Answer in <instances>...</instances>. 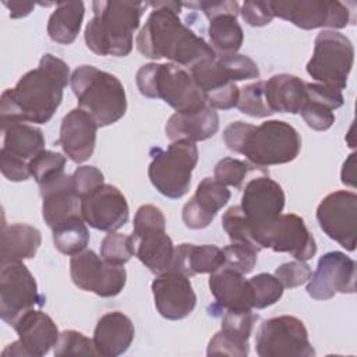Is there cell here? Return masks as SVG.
I'll return each mask as SVG.
<instances>
[{
	"instance_id": "cell-29",
	"label": "cell",
	"mask_w": 357,
	"mask_h": 357,
	"mask_svg": "<svg viewBox=\"0 0 357 357\" xmlns=\"http://www.w3.org/2000/svg\"><path fill=\"white\" fill-rule=\"evenodd\" d=\"M265 99L272 113L300 112L305 102V82L291 74H276L265 81Z\"/></svg>"
},
{
	"instance_id": "cell-19",
	"label": "cell",
	"mask_w": 357,
	"mask_h": 357,
	"mask_svg": "<svg viewBox=\"0 0 357 357\" xmlns=\"http://www.w3.org/2000/svg\"><path fill=\"white\" fill-rule=\"evenodd\" d=\"M151 289L155 307L166 319H183L188 317L197 305V296L190 278L181 272L170 269L158 275Z\"/></svg>"
},
{
	"instance_id": "cell-6",
	"label": "cell",
	"mask_w": 357,
	"mask_h": 357,
	"mask_svg": "<svg viewBox=\"0 0 357 357\" xmlns=\"http://www.w3.org/2000/svg\"><path fill=\"white\" fill-rule=\"evenodd\" d=\"M131 243L134 255L155 275L172 269L174 244L166 233V218L160 208L145 204L134 216Z\"/></svg>"
},
{
	"instance_id": "cell-5",
	"label": "cell",
	"mask_w": 357,
	"mask_h": 357,
	"mask_svg": "<svg viewBox=\"0 0 357 357\" xmlns=\"http://www.w3.org/2000/svg\"><path fill=\"white\" fill-rule=\"evenodd\" d=\"M135 82L144 96L162 99L177 113H192L208 106L191 73L173 63L144 64L137 71Z\"/></svg>"
},
{
	"instance_id": "cell-17",
	"label": "cell",
	"mask_w": 357,
	"mask_h": 357,
	"mask_svg": "<svg viewBox=\"0 0 357 357\" xmlns=\"http://www.w3.org/2000/svg\"><path fill=\"white\" fill-rule=\"evenodd\" d=\"M128 204L112 184H100L81 198V216L86 225L102 231H117L128 222Z\"/></svg>"
},
{
	"instance_id": "cell-40",
	"label": "cell",
	"mask_w": 357,
	"mask_h": 357,
	"mask_svg": "<svg viewBox=\"0 0 357 357\" xmlns=\"http://www.w3.org/2000/svg\"><path fill=\"white\" fill-rule=\"evenodd\" d=\"M222 251L225 257L223 266L243 275L252 272L257 264V255L259 252L254 247L244 243H230L229 245L222 248Z\"/></svg>"
},
{
	"instance_id": "cell-46",
	"label": "cell",
	"mask_w": 357,
	"mask_h": 357,
	"mask_svg": "<svg viewBox=\"0 0 357 357\" xmlns=\"http://www.w3.org/2000/svg\"><path fill=\"white\" fill-rule=\"evenodd\" d=\"M222 317V328L223 331L236 335L241 339L248 340L251 336L252 325L257 319L252 310L250 311H223Z\"/></svg>"
},
{
	"instance_id": "cell-33",
	"label": "cell",
	"mask_w": 357,
	"mask_h": 357,
	"mask_svg": "<svg viewBox=\"0 0 357 357\" xmlns=\"http://www.w3.org/2000/svg\"><path fill=\"white\" fill-rule=\"evenodd\" d=\"M209 45L218 56L234 54L244 42V32L236 15L223 14L209 20Z\"/></svg>"
},
{
	"instance_id": "cell-37",
	"label": "cell",
	"mask_w": 357,
	"mask_h": 357,
	"mask_svg": "<svg viewBox=\"0 0 357 357\" xmlns=\"http://www.w3.org/2000/svg\"><path fill=\"white\" fill-rule=\"evenodd\" d=\"M236 107L251 117H268L272 113V110L266 105L265 99V81H257L248 85H244L240 89L238 100Z\"/></svg>"
},
{
	"instance_id": "cell-23",
	"label": "cell",
	"mask_w": 357,
	"mask_h": 357,
	"mask_svg": "<svg viewBox=\"0 0 357 357\" xmlns=\"http://www.w3.org/2000/svg\"><path fill=\"white\" fill-rule=\"evenodd\" d=\"M230 191L212 177H205L197 187L195 194L183 206L184 225L192 230L208 227L216 213L229 202Z\"/></svg>"
},
{
	"instance_id": "cell-41",
	"label": "cell",
	"mask_w": 357,
	"mask_h": 357,
	"mask_svg": "<svg viewBox=\"0 0 357 357\" xmlns=\"http://www.w3.org/2000/svg\"><path fill=\"white\" fill-rule=\"evenodd\" d=\"M250 353L248 340L231 335L223 329L216 332L208 343V356H231V357H245Z\"/></svg>"
},
{
	"instance_id": "cell-44",
	"label": "cell",
	"mask_w": 357,
	"mask_h": 357,
	"mask_svg": "<svg viewBox=\"0 0 357 357\" xmlns=\"http://www.w3.org/2000/svg\"><path fill=\"white\" fill-rule=\"evenodd\" d=\"M307 126L315 131H326L335 123V113L326 105L305 99L300 112Z\"/></svg>"
},
{
	"instance_id": "cell-51",
	"label": "cell",
	"mask_w": 357,
	"mask_h": 357,
	"mask_svg": "<svg viewBox=\"0 0 357 357\" xmlns=\"http://www.w3.org/2000/svg\"><path fill=\"white\" fill-rule=\"evenodd\" d=\"M0 170L3 176L10 181H25L31 176L29 163L15 156L8 155L0 149Z\"/></svg>"
},
{
	"instance_id": "cell-32",
	"label": "cell",
	"mask_w": 357,
	"mask_h": 357,
	"mask_svg": "<svg viewBox=\"0 0 357 357\" xmlns=\"http://www.w3.org/2000/svg\"><path fill=\"white\" fill-rule=\"evenodd\" d=\"M85 7L82 1H59L47 21L49 38L60 45L73 43L81 29Z\"/></svg>"
},
{
	"instance_id": "cell-21",
	"label": "cell",
	"mask_w": 357,
	"mask_h": 357,
	"mask_svg": "<svg viewBox=\"0 0 357 357\" xmlns=\"http://www.w3.org/2000/svg\"><path fill=\"white\" fill-rule=\"evenodd\" d=\"M208 283L215 297L211 314L218 315L223 311H250L254 308L252 289L243 273L222 266L211 273Z\"/></svg>"
},
{
	"instance_id": "cell-12",
	"label": "cell",
	"mask_w": 357,
	"mask_h": 357,
	"mask_svg": "<svg viewBox=\"0 0 357 357\" xmlns=\"http://www.w3.org/2000/svg\"><path fill=\"white\" fill-rule=\"evenodd\" d=\"M273 17L301 29H342L350 22V10L336 0H279L269 1Z\"/></svg>"
},
{
	"instance_id": "cell-27",
	"label": "cell",
	"mask_w": 357,
	"mask_h": 357,
	"mask_svg": "<svg viewBox=\"0 0 357 357\" xmlns=\"http://www.w3.org/2000/svg\"><path fill=\"white\" fill-rule=\"evenodd\" d=\"M219 130V116L215 109L205 106L192 113H174L169 117L165 132L173 141L187 139L191 142L205 141Z\"/></svg>"
},
{
	"instance_id": "cell-43",
	"label": "cell",
	"mask_w": 357,
	"mask_h": 357,
	"mask_svg": "<svg viewBox=\"0 0 357 357\" xmlns=\"http://www.w3.org/2000/svg\"><path fill=\"white\" fill-rule=\"evenodd\" d=\"M248 173V165L234 158L220 159L213 169V178L223 185L240 188L241 183Z\"/></svg>"
},
{
	"instance_id": "cell-30",
	"label": "cell",
	"mask_w": 357,
	"mask_h": 357,
	"mask_svg": "<svg viewBox=\"0 0 357 357\" xmlns=\"http://www.w3.org/2000/svg\"><path fill=\"white\" fill-rule=\"evenodd\" d=\"M42 243L40 231L26 223L1 225L0 261H24L36 255Z\"/></svg>"
},
{
	"instance_id": "cell-28",
	"label": "cell",
	"mask_w": 357,
	"mask_h": 357,
	"mask_svg": "<svg viewBox=\"0 0 357 357\" xmlns=\"http://www.w3.org/2000/svg\"><path fill=\"white\" fill-rule=\"evenodd\" d=\"M225 257L222 248L212 244H190L176 245L172 269L191 278L199 273H212L222 268Z\"/></svg>"
},
{
	"instance_id": "cell-2",
	"label": "cell",
	"mask_w": 357,
	"mask_h": 357,
	"mask_svg": "<svg viewBox=\"0 0 357 357\" xmlns=\"http://www.w3.org/2000/svg\"><path fill=\"white\" fill-rule=\"evenodd\" d=\"M148 6L153 10L135 38L137 50L142 56L152 60L166 59L190 70L216 56L204 38L181 22V3L151 1Z\"/></svg>"
},
{
	"instance_id": "cell-47",
	"label": "cell",
	"mask_w": 357,
	"mask_h": 357,
	"mask_svg": "<svg viewBox=\"0 0 357 357\" xmlns=\"http://www.w3.org/2000/svg\"><path fill=\"white\" fill-rule=\"evenodd\" d=\"M305 99L321 102L332 110L339 109L344 103L342 91L319 82H305Z\"/></svg>"
},
{
	"instance_id": "cell-54",
	"label": "cell",
	"mask_w": 357,
	"mask_h": 357,
	"mask_svg": "<svg viewBox=\"0 0 357 357\" xmlns=\"http://www.w3.org/2000/svg\"><path fill=\"white\" fill-rule=\"evenodd\" d=\"M3 4L10 10V17L11 18H22L31 14L33 10L35 4L31 1H7L3 0Z\"/></svg>"
},
{
	"instance_id": "cell-25",
	"label": "cell",
	"mask_w": 357,
	"mask_h": 357,
	"mask_svg": "<svg viewBox=\"0 0 357 357\" xmlns=\"http://www.w3.org/2000/svg\"><path fill=\"white\" fill-rule=\"evenodd\" d=\"M29 357H42L56 346L60 332L54 321L40 310H29L13 325Z\"/></svg>"
},
{
	"instance_id": "cell-38",
	"label": "cell",
	"mask_w": 357,
	"mask_h": 357,
	"mask_svg": "<svg viewBox=\"0 0 357 357\" xmlns=\"http://www.w3.org/2000/svg\"><path fill=\"white\" fill-rule=\"evenodd\" d=\"M250 280L252 296H254V308L262 310L269 305H273L283 296V286L271 273H258Z\"/></svg>"
},
{
	"instance_id": "cell-36",
	"label": "cell",
	"mask_w": 357,
	"mask_h": 357,
	"mask_svg": "<svg viewBox=\"0 0 357 357\" xmlns=\"http://www.w3.org/2000/svg\"><path fill=\"white\" fill-rule=\"evenodd\" d=\"M222 227L227 233L231 243H244L255 250L261 251L262 248L257 244L254 238L252 229L243 213L240 205L230 206L222 216Z\"/></svg>"
},
{
	"instance_id": "cell-24",
	"label": "cell",
	"mask_w": 357,
	"mask_h": 357,
	"mask_svg": "<svg viewBox=\"0 0 357 357\" xmlns=\"http://www.w3.org/2000/svg\"><path fill=\"white\" fill-rule=\"evenodd\" d=\"M42 197V216L45 223L54 229L73 215H81V198L75 191L73 177L61 176L39 185Z\"/></svg>"
},
{
	"instance_id": "cell-10",
	"label": "cell",
	"mask_w": 357,
	"mask_h": 357,
	"mask_svg": "<svg viewBox=\"0 0 357 357\" xmlns=\"http://www.w3.org/2000/svg\"><path fill=\"white\" fill-rule=\"evenodd\" d=\"M259 357H312L315 350L301 319L280 315L261 322L255 336Z\"/></svg>"
},
{
	"instance_id": "cell-53",
	"label": "cell",
	"mask_w": 357,
	"mask_h": 357,
	"mask_svg": "<svg viewBox=\"0 0 357 357\" xmlns=\"http://www.w3.org/2000/svg\"><path fill=\"white\" fill-rule=\"evenodd\" d=\"M252 124L250 123H245V121H233L230 123L225 131H223V141L226 144V146L236 152V153H240L241 151V146L245 141V137L248 134V131L251 130Z\"/></svg>"
},
{
	"instance_id": "cell-9",
	"label": "cell",
	"mask_w": 357,
	"mask_h": 357,
	"mask_svg": "<svg viewBox=\"0 0 357 357\" xmlns=\"http://www.w3.org/2000/svg\"><path fill=\"white\" fill-rule=\"evenodd\" d=\"M353 63L354 46L351 40L337 31L324 29L315 38L314 52L305 70L319 84L343 91Z\"/></svg>"
},
{
	"instance_id": "cell-7",
	"label": "cell",
	"mask_w": 357,
	"mask_h": 357,
	"mask_svg": "<svg viewBox=\"0 0 357 357\" xmlns=\"http://www.w3.org/2000/svg\"><path fill=\"white\" fill-rule=\"evenodd\" d=\"M151 153L148 177L152 185L167 198L178 199L184 197L191 185L192 170L198 163L195 142L173 141L166 149L155 148Z\"/></svg>"
},
{
	"instance_id": "cell-42",
	"label": "cell",
	"mask_w": 357,
	"mask_h": 357,
	"mask_svg": "<svg viewBox=\"0 0 357 357\" xmlns=\"http://www.w3.org/2000/svg\"><path fill=\"white\" fill-rule=\"evenodd\" d=\"M54 356L61 357V356H77V354H98L93 346L92 339L86 337L84 333L68 329L63 331L59 336V340L54 346Z\"/></svg>"
},
{
	"instance_id": "cell-31",
	"label": "cell",
	"mask_w": 357,
	"mask_h": 357,
	"mask_svg": "<svg viewBox=\"0 0 357 357\" xmlns=\"http://www.w3.org/2000/svg\"><path fill=\"white\" fill-rule=\"evenodd\" d=\"M3 131V146L1 151L11 156L29 163L40 151L45 149V137L40 128L14 121L1 127Z\"/></svg>"
},
{
	"instance_id": "cell-39",
	"label": "cell",
	"mask_w": 357,
	"mask_h": 357,
	"mask_svg": "<svg viewBox=\"0 0 357 357\" xmlns=\"http://www.w3.org/2000/svg\"><path fill=\"white\" fill-rule=\"evenodd\" d=\"M134 255L131 236L109 231L100 243V257L114 265H124Z\"/></svg>"
},
{
	"instance_id": "cell-52",
	"label": "cell",
	"mask_w": 357,
	"mask_h": 357,
	"mask_svg": "<svg viewBox=\"0 0 357 357\" xmlns=\"http://www.w3.org/2000/svg\"><path fill=\"white\" fill-rule=\"evenodd\" d=\"M188 8H199L208 20H212L218 15L240 14V4L237 1H194V3H181Z\"/></svg>"
},
{
	"instance_id": "cell-13",
	"label": "cell",
	"mask_w": 357,
	"mask_h": 357,
	"mask_svg": "<svg viewBox=\"0 0 357 357\" xmlns=\"http://www.w3.org/2000/svg\"><path fill=\"white\" fill-rule=\"evenodd\" d=\"M284 192L279 183L269 177H257L247 183L241 197V211L245 215L257 244L262 248V237L269 226L282 215Z\"/></svg>"
},
{
	"instance_id": "cell-45",
	"label": "cell",
	"mask_w": 357,
	"mask_h": 357,
	"mask_svg": "<svg viewBox=\"0 0 357 357\" xmlns=\"http://www.w3.org/2000/svg\"><path fill=\"white\" fill-rule=\"evenodd\" d=\"M311 268L305 261H290L279 265L275 271V278L282 283L286 289H293L297 286H301L308 282L311 278Z\"/></svg>"
},
{
	"instance_id": "cell-16",
	"label": "cell",
	"mask_w": 357,
	"mask_h": 357,
	"mask_svg": "<svg viewBox=\"0 0 357 357\" xmlns=\"http://www.w3.org/2000/svg\"><path fill=\"white\" fill-rule=\"evenodd\" d=\"M356 291V261L342 251H329L318 259L307 282V293L315 300H329L337 293Z\"/></svg>"
},
{
	"instance_id": "cell-14",
	"label": "cell",
	"mask_w": 357,
	"mask_h": 357,
	"mask_svg": "<svg viewBox=\"0 0 357 357\" xmlns=\"http://www.w3.org/2000/svg\"><path fill=\"white\" fill-rule=\"evenodd\" d=\"M70 275L77 287L100 297L120 294L127 282L124 265L110 264L92 250H84L71 257Z\"/></svg>"
},
{
	"instance_id": "cell-26",
	"label": "cell",
	"mask_w": 357,
	"mask_h": 357,
	"mask_svg": "<svg viewBox=\"0 0 357 357\" xmlns=\"http://www.w3.org/2000/svg\"><path fill=\"white\" fill-rule=\"evenodd\" d=\"M132 321L120 311H112L100 317L93 331V346L98 356L117 357L128 350L134 340Z\"/></svg>"
},
{
	"instance_id": "cell-11",
	"label": "cell",
	"mask_w": 357,
	"mask_h": 357,
	"mask_svg": "<svg viewBox=\"0 0 357 357\" xmlns=\"http://www.w3.org/2000/svg\"><path fill=\"white\" fill-rule=\"evenodd\" d=\"M45 305L36 280L22 261L3 262L0 269V317L13 326L21 315Z\"/></svg>"
},
{
	"instance_id": "cell-18",
	"label": "cell",
	"mask_w": 357,
	"mask_h": 357,
	"mask_svg": "<svg viewBox=\"0 0 357 357\" xmlns=\"http://www.w3.org/2000/svg\"><path fill=\"white\" fill-rule=\"evenodd\" d=\"M191 75L204 95L222 88L229 82L259 78L257 63L240 53L215 56L191 68Z\"/></svg>"
},
{
	"instance_id": "cell-15",
	"label": "cell",
	"mask_w": 357,
	"mask_h": 357,
	"mask_svg": "<svg viewBox=\"0 0 357 357\" xmlns=\"http://www.w3.org/2000/svg\"><path fill=\"white\" fill-rule=\"evenodd\" d=\"M321 230L347 251L356 250L357 194L339 190L328 194L317 208Z\"/></svg>"
},
{
	"instance_id": "cell-49",
	"label": "cell",
	"mask_w": 357,
	"mask_h": 357,
	"mask_svg": "<svg viewBox=\"0 0 357 357\" xmlns=\"http://www.w3.org/2000/svg\"><path fill=\"white\" fill-rule=\"evenodd\" d=\"M240 14L251 26H264L273 20L269 1H244Z\"/></svg>"
},
{
	"instance_id": "cell-20",
	"label": "cell",
	"mask_w": 357,
	"mask_h": 357,
	"mask_svg": "<svg viewBox=\"0 0 357 357\" xmlns=\"http://www.w3.org/2000/svg\"><path fill=\"white\" fill-rule=\"evenodd\" d=\"M262 248H271L275 252H287L298 261H308L317 252V243L303 218L296 213H284L265 231Z\"/></svg>"
},
{
	"instance_id": "cell-22",
	"label": "cell",
	"mask_w": 357,
	"mask_h": 357,
	"mask_svg": "<svg viewBox=\"0 0 357 357\" xmlns=\"http://www.w3.org/2000/svg\"><path fill=\"white\" fill-rule=\"evenodd\" d=\"M98 124L79 107L70 110L61 120L59 144L68 159L75 163L88 160L96 145Z\"/></svg>"
},
{
	"instance_id": "cell-34",
	"label": "cell",
	"mask_w": 357,
	"mask_h": 357,
	"mask_svg": "<svg viewBox=\"0 0 357 357\" xmlns=\"http://www.w3.org/2000/svg\"><path fill=\"white\" fill-rule=\"evenodd\" d=\"M53 230V244L64 255H77L86 250L89 231L81 215H73Z\"/></svg>"
},
{
	"instance_id": "cell-35",
	"label": "cell",
	"mask_w": 357,
	"mask_h": 357,
	"mask_svg": "<svg viewBox=\"0 0 357 357\" xmlns=\"http://www.w3.org/2000/svg\"><path fill=\"white\" fill-rule=\"evenodd\" d=\"M66 156L59 152L43 149L29 160V170L38 185H42L64 173Z\"/></svg>"
},
{
	"instance_id": "cell-55",
	"label": "cell",
	"mask_w": 357,
	"mask_h": 357,
	"mask_svg": "<svg viewBox=\"0 0 357 357\" xmlns=\"http://www.w3.org/2000/svg\"><path fill=\"white\" fill-rule=\"evenodd\" d=\"M354 156H356V153H351L344 160L342 172H340L342 183L346 184V185H350V187L356 185V183H354V178H356V174H354Z\"/></svg>"
},
{
	"instance_id": "cell-8",
	"label": "cell",
	"mask_w": 357,
	"mask_h": 357,
	"mask_svg": "<svg viewBox=\"0 0 357 357\" xmlns=\"http://www.w3.org/2000/svg\"><path fill=\"white\" fill-rule=\"evenodd\" d=\"M301 149L297 130L286 121L266 120L251 127L240 153L258 167L284 165L294 160Z\"/></svg>"
},
{
	"instance_id": "cell-48",
	"label": "cell",
	"mask_w": 357,
	"mask_h": 357,
	"mask_svg": "<svg viewBox=\"0 0 357 357\" xmlns=\"http://www.w3.org/2000/svg\"><path fill=\"white\" fill-rule=\"evenodd\" d=\"M73 183L79 198L89 194L98 185L105 183L103 173L95 166H79L71 174Z\"/></svg>"
},
{
	"instance_id": "cell-1",
	"label": "cell",
	"mask_w": 357,
	"mask_h": 357,
	"mask_svg": "<svg viewBox=\"0 0 357 357\" xmlns=\"http://www.w3.org/2000/svg\"><path fill=\"white\" fill-rule=\"evenodd\" d=\"M70 78L66 61L50 53L43 54L36 68L25 73L14 88L1 93V127L14 121L47 123L59 109Z\"/></svg>"
},
{
	"instance_id": "cell-50",
	"label": "cell",
	"mask_w": 357,
	"mask_h": 357,
	"mask_svg": "<svg viewBox=\"0 0 357 357\" xmlns=\"http://www.w3.org/2000/svg\"><path fill=\"white\" fill-rule=\"evenodd\" d=\"M238 95H240V89L236 85V82H229L222 88L206 93L205 100H206V105L215 110L216 109L229 110L236 107Z\"/></svg>"
},
{
	"instance_id": "cell-4",
	"label": "cell",
	"mask_w": 357,
	"mask_h": 357,
	"mask_svg": "<svg viewBox=\"0 0 357 357\" xmlns=\"http://www.w3.org/2000/svg\"><path fill=\"white\" fill-rule=\"evenodd\" d=\"M78 107L88 113L98 127L119 121L127 112V96L120 79L95 66L77 67L70 78Z\"/></svg>"
},
{
	"instance_id": "cell-3",
	"label": "cell",
	"mask_w": 357,
	"mask_h": 357,
	"mask_svg": "<svg viewBox=\"0 0 357 357\" xmlns=\"http://www.w3.org/2000/svg\"><path fill=\"white\" fill-rule=\"evenodd\" d=\"M146 7L139 1H93V17L84 32L86 47L98 56H128Z\"/></svg>"
}]
</instances>
